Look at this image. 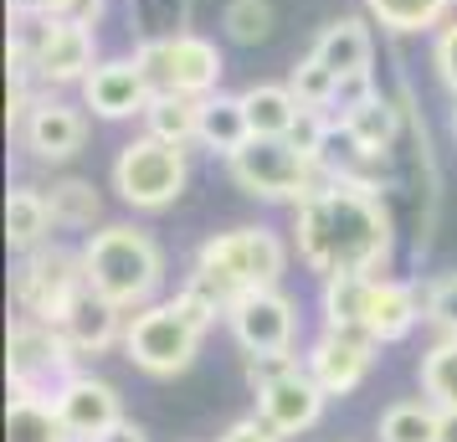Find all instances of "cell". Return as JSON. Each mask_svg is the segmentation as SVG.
I'll return each instance as SVG.
<instances>
[{
    "label": "cell",
    "instance_id": "e0dca14e",
    "mask_svg": "<svg viewBox=\"0 0 457 442\" xmlns=\"http://www.w3.org/2000/svg\"><path fill=\"white\" fill-rule=\"evenodd\" d=\"M427 319L421 309V288L406 278H370V298H365V335L375 345H401L416 324Z\"/></svg>",
    "mask_w": 457,
    "mask_h": 442
},
{
    "label": "cell",
    "instance_id": "5b68a950",
    "mask_svg": "<svg viewBox=\"0 0 457 442\" xmlns=\"http://www.w3.org/2000/svg\"><path fill=\"white\" fill-rule=\"evenodd\" d=\"M201 339H206V329H201L175 298L145 304V309H134L129 324H124V360L139 365V371L154 376V380H170V376H186L190 365H195Z\"/></svg>",
    "mask_w": 457,
    "mask_h": 442
},
{
    "label": "cell",
    "instance_id": "4fadbf2b",
    "mask_svg": "<svg viewBox=\"0 0 457 442\" xmlns=\"http://www.w3.org/2000/svg\"><path fill=\"white\" fill-rule=\"evenodd\" d=\"M252 396H257V417L268 421L278 438H303V432H313L319 417H324V401H329L324 386L309 376L303 360L293 371H283V376H272L268 386H257Z\"/></svg>",
    "mask_w": 457,
    "mask_h": 442
},
{
    "label": "cell",
    "instance_id": "4dcf8cb0",
    "mask_svg": "<svg viewBox=\"0 0 457 442\" xmlns=\"http://www.w3.org/2000/svg\"><path fill=\"white\" fill-rule=\"evenodd\" d=\"M272 26H278V16L268 0H227V11H221V37L231 46H262Z\"/></svg>",
    "mask_w": 457,
    "mask_h": 442
},
{
    "label": "cell",
    "instance_id": "ac0fdd59",
    "mask_svg": "<svg viewBox=\"0 0 457 442\" xmlns=\"http://www.w3.org/2000/svg\"><path fill=\"white\" fill-rule=\"evenodd\" d=\"M124 324H129V314L119 304H108L104 294L83 288V294L72 298V309L62 314V335L72 339L78 355H104L113 345H124Z\"/></svg>",
    "mask_w": 457,
    "mask_h": 442
},
{
    "label": "cell",
    "instance_id": "e575fe53",
    "mask_svg": "<svg viewBox=\"0 0 457 442\" xmlns=\"http://www.w3.org/2000/svg\"><path fill=\"white\" fill-rule=\"evenodd\" d=\"M37 16L46 21H78V26H98L104 21V5L108 0H26Z\"/></svg>",
    "mask_w": 457,
    "mask_h": 442
},
{
    "label": "cell",
    "instance_id": "d6986e66",
    "mask_svg": "<svg viewBox=\"0 0 457 442\" xmlns=\"http://www.w3.org/2000/svg\"><path fill=\"white\" fill-rule=\"evenodd\" d=\"M52 227H57V216H52V201H46V190L37 186H11L5 196V242H11V253H37L52 242Z\"/></svg>",
    "mask_w": 457,
    "mask_h": 442
},
{
    "label": "cell",
    "instance_id": "8d00e7d4",
    "mask_svg": "<svg viewBox=\"0 0 457 442\" xmlns=\"http://www.w3.org/2000/svg\"><path fill=\"white\" fill-rule=\"evenodd\" d=\"M216 442H283V438H278V432H272V427L257 417V412H252V417L231 421V427H227V432H221Z\"/></svg>",
    "mask_w": 457,
    "mask_h": 442
},
{
    "label": "cell",
    "instance_id": "9c48e42d",
    "mask_svg": "<svg viewBox=\"0 0 457 442\" xmlns=\"http://www.w3.org/2000/svg\"><path fill=\"white\" fill-rule=\"evenodd\" d=\"M195 263H211L216 273H227L242 294L252 288H278L288 273V242L272 227H231L201 242Z\"/></svg>",
    "mask_w": 457,
    "mask_h": 442
},
{
    "label": "cell",
    "instance_id": "cb8c5ba5",
    "mask_svg": "<svg viewBox=\"0 0 457 442\" xmlns=\"http://www.w3.org/2000/svg\"><path fill=\"white\" fill-rule=\"evenodd\" d=\"M5 442H72V432L62 427L52 396L11 391V406H5Z\"/></svg>",
    "mask_w": 457,
    "mask_h": 442
},
{
    "label": "cell",
    "instance_id": "6da1fadb",
    "mask_svg": "<svg viewBox=\"0 0 457 442\" xmlns=\"http://www.w3.org/2000/svg\"><path fill=\"white\" fill-rule=\"evenodd\" d=\"M293 253L319 278L334 273H386L395 253V221L380 190L324 180L309 201L293 206Z\"/></svg>",
    "mask_w": 457,
    "mask_h": 442
},
{
    "label": "cell",
    "instance_id": "d590c367",
    "mask_svg": "<svg viewBox=\"0 0 457 442\" xmlns=\"http://www.w3.org/2000/svg\"><path fill=\"white\" fill-rule=\"evenodd\" d=\"M375 93H380V88H375V72H370V67L345 72V78H339V93H334V108H339V113H350V108L370 104ZM334 108H329V113H334Z\"/></svg>",
    "mask_w": 457,
    "mask_h": 442
},
{
    "label": "cell",
    "instance_id": "74e56055",
    "mask_svg": "<svg viewBox=\"0 0 457 442\" xmlns=\"http://www.w3.org/2000/svg\"><path fill=\"white\" fill-rule=\"evenodd\" d=\"M93 442H149V432H145V427H139L134 417H119L113 427H104V432H98Z\"/></svg>",
    "mask_w": 457,
    "mask_h": 442
},
{
    "label": "cell",
    "instance_id": "277c9868",
    "mask_svg": "<svg viewBox=\"0 0 457 442\" xmlns=\"http://www.w3.org/2000/svg\"><path fill=\"white\" fill-rule=\"evenodd\" d=\"M113 190L129 211H145V216H160L170 211L190 186V160L180 145H165L154 134H134L119 154H113Z\"/></svg>",
    "mask_w": 457,
    "mask_h": 442
},
{
    "label": "cell",
    "instance_id": "484cf974",
    "mask_svg": "<svg viewBox=\"0 0 457 442\" xmlns=\"http://www.w3.org/2000/svg\"><path fill=\"white\" fill-rule=\"evenodd\" d=\"M145 134L165 139V145L190 149L195 134H201V98H186V93H154L145 108Z\"/></svg>",
    "mask_w": 457,
    "mask_h": 442
},
{
    "label": "cell",
    "instance_id": "ba28073f",
    "mask_svg": "<svg viewBox=\"0 0 457 442\" xmlns=\"http://www.w3.org/2000/svg\"><path fill=\"white\" fill-rule=\"evenodd\" d=\"M78 350L72 339L62 335V324H46V319L21 314L11 324V339H5V376H11V391H31V396H52L72 371H78Z\"/></svg>",
    "mask_w": 457,
    "mask_h": 442
},
{
    "label": "cell",
    "instance_id": "8fae6325",
    "mask_svg": "<svg viewBox=\"0 0 457 442\" xmlns=\"http://www.w3.org/2000/svg\"><path fill=\"white\" fill-rule=\"evenodd\" d=\"M104 63L98 57V26H78V21H46L37 31V46H31V78L42 93H57V88H83V78Z\"/></svg>",
    "mask_w": 457,
    "mask_h": 442
},
{
    "label": "cell",
    "instance_id": "836d02e7",
    "mask_svg": "<svg viewBox=\"0 0 457 442\" xmlns=\"http://www.w3.org/2000/svg\"><path fill=\"white\" fill-rule=\"evenodd\" d=\"M432 67H436V83L457 98V11L436 26V37H432Z\"/></svg>",
    "mask_w": 457,
    "mask_h": 442
},
{
    "label": "cell",
    "instance_id": "83f0119b",
    "mask_svg": "<svg viewBox=\"0 0 457 442\" xmlns=\"http://www.w3.org/2000/svg\"><path fill=\"white\" fill-rule=\"evenodd\" d=\"M416 380H421V396L432 401V406L457 412V335H436L432 345L421 350Z\"/></svg>",
    "mask_w": 457,
    "mask_h": 442
},
{
    "label": "cell",
    "instance_id": "60d3db41",
    "mask_svg": "<svg viewBox=\"0 0 457 442\" xmlns=\"http://www.w3.org/2000/svg\"><path fill=\"white\" fill-rule=\"evenodd\" d=\"M453 5H457V0H453Z\"/></svg>",
    "mask_w": 457,
    "mask_h": 442
},
{
    "label": "cell",
    "instance_id": "d6a6232c",
    "mask_svg": "<svg viewBox=\"0 0 457 442\" xmlns=\"http://www.w3.org/2000/svg\"><path fill=\"white\" fill-rule=\"evenodd\" d=\"M421 309H427V324H432L436 335H457V268L436 273L421 288Z\"/></svg>",
    "mask_w": 457,
    "mask_h": 442
},
{
    "label": "cell",
    "instance_id": "3957f363",
    "mask_svg": "<svg viewBox=\"0 0 457 442\" xmlns=\"http://www.w3.org/2000/svg\"><path fill=\"white\" fill-rule=\"evenodd\" d=\"M227 175L242 196L268 201V206H298V201H309L313 190L329 180L324 165L313 160L309 149H298L293 139H247L227 160Z\"/></svg>",
    "mask_w": 457,
    "mask_h": 442
},
{
    "label": "cell",
    "instance_id": "f35d334b",
    "mask_svg": "<svg viewBox=\"0 0 457 442\" xmlns=\"http://www.w3.org/2000/svg\"><path fill=\"white\" fill-rule=\"evenodd\" d=\"M436 442H457V412H442V432H436Z\"/></svg>",
    "mask_w": 457,
    "mask_h": 442
},
{
    "label": "cell",
    "instance_id": "d4e9b609",
    "mask_svg": "<svg viewBox=\"0 0 457 442\" xmlns=\"http://www.w3.org/2000/svg\"><path fill=\"white\" fill-rule=\"evenodd\" d=\"M453 0H365V16L391 37H421L453 16Z\"/></svg>",
    "mask_w": 457,
    "mask_h": 442
},
{
    "label": "cell",
    "instance_id": "30bf717a",
    "mask_svg": "<svg viewBox=\"0 0 457 442\" xmlns=\"http://www.w3.org/2000/svg\"><path fill=\"white\" fill-rule=\"evenodd\" d=\"M227 329L242 355H293L298 345V304L283 288H252L231 304Z\"/></svg>",
    "mask_w": 457,
    "mask_h": 442
},
{
    "label": "cell",
    "instance_id": "7a4b0ae2",
    "mask_svg": "<svg viewBox=\"0 0 457 442\" xmlns=\"http://www.w3.org/2000/svg\"><path fill=\"white\" fill-rule=\"evenodd\" d=\"M83 273L93 294H104L108 304L134 314V309L154 304L160 283H165V247L145 227L108 221L83 242Z\"/></svg>",
    "mask_w": 457,
    "mask_h": 442
},
{
    "label": "cell",
    "instance_id": "f1b7e54d",
    "mask_svg": "<svg viewBox=\"0 0 457 442\" xmlns=\"http://www.w3.org/2000/svg\"><path fill=\"white\" fill-rule=\"evenodd\" d=\"M46 201H52L57 227H67V232H83V227H93V221L104 216V196H98V186H93V180H78V175L52 180Z\"/></svg>",
    "mask_w": 457,
    "mask_h": 442
},
{
    "label": "cell",
    "instance_id": "1f68e13d",
    "mask_svg": "<svg viewBox=\"0 0 457 442\" xmlns=\"http://www.w3.org/2000/svg\"><path fill=\"white\" fill-rule=\"evenodd\" d=\"M288 88L298 93V104L303 108H334V93H339V72L324 67L319 57H298V67L288 72Z\"/></svg>",
    "mask_w": 457,
    "mask_h": 442
},
{
    "label": "cell",
    "instance_id": "ffe728a7",
    "mask_svg": "<svg viewBox=\"0 0 457 442\" xmlns=\"http://www.w3.org/2000/svg\"><path fill=\"white\" fill-rule=\"evenodd\" d=\"M247 139H252V124H247V108H242V93H221L216 88L211 98H201V134H195V145L206 154L231 160Z\"/></svg>",
    "mask_w": 457,
    "mask_h": 442
},
{
    "label": "cell",
    "instance_id": "ab89813d",
    "mask_svg": "<svg viewBox=\"0 0 457 442\" xmlns=\"http://www.w3.org/2000/svg\"><path fill=\"white\" fill-rule=\"evenodd\" d=\"M453 139H457V98H453Z\"/></svg>",
    "mask_w": 457,
    "mask_h": 442
},
{
    "label": "cell",
    "instance_id": "4316f807",
    "mask_svg": "<svg viewBox=\"0 0 457 442\" xmlns=\"http://www.w3.org/2000/svg\"><path fill=\"white\" fill-rule=\"evenodd\" d=\"M436 432H442V406H432L427 396L391 401L380 412V427H375L380 442H436Z\"/></svg>",
    "mask_w": 457,
    "mask_h": 442
},
{
    "label": "cell",
    "instance_id": "603a6c76",
    "mask_svg": "<svg viewBox=\"0 0 457 442\" xmlns=\"http://www.w3.org/2000/svg\"><path fill=\"white\" fill-rule=\"evenodd\" d=\"M339 124H345V134H350L365 154H375V160H391L395 139H401V108H395L386 93H375L370 104L339 113Z\"/></svg>",
    "mask_w": 457,
    "mask_h": 442
},
{
    "label": "cell",
    "instance_id": "7c38bea8",
    "mask_svg": "<svg viewBox=\"0 0 457 442\" xmlns=\"http://www.w3.org/2000/svg\"><path fill=\"white\" fill-rule=\"evenodd\" d=\"M16 139L37 165H67L87 145V113L78 104L57 98V93H37V104H31Z\"/></svg>",
    "mask_w": 457,
    "mask_h": 442
},
{
    "label": "cell",
    "instance_id": "44dd1931",
    "mask_svg": "<svg viewBox=\"0 0 457 442\" xmlns=\"http://www.w3.org/2000/svg\"><path fill=\"white\" fill-rule=\"evenodd\" d=\"M242 108H247V124H252V139H288L293 124H298V93L288 83H252L242 88Z\"/></svg>",
    "mask_w": 457,
    "mask_h": 442
},
{
    "label": "cell",
    "instance_id": "52a82bcc",
    "mask_svg": "<svg viewBox=\"0 0 457 442\" xmlns=\"http://www.w3.org/2000/svg\"><path fill=\"white\" fill-rule=\"evenodd\" d=\"M87 288L83 273V247H57L46 242L37 253H21L16 273H11V294L21 304V314L62 324V314L72 309V298Z\"/></svg>",
    "mask_w": 457,
    "mask_h": 442
},
{
    "label": "cell",
    "instance_id": "8992f818",
    "mask_svg": "<svg viewBox=\"0 0 457 442\" xmlns=\"http://www.w3.org/2000/svg\"><path fill=\"white\" fill-rule=\"evenodd\" d=\"M134 63L145 67L154 93H186V98H211L221 88L227 57L221 46L201 31H165L134 46Z\"/></svg>",
    "mask_w": 457,
    "mask_h": 442
},
{
    "label": "cell",
    "instance_id": "5bb4252c",
    "mask_svg": "<svg viewBox=\"0 0 457 442\" xmlns=\"http://www.w3.org/2000/svg\"><path fill=\"white\" fill-rule=\"evenodd\" d=\"M375 345L365 329H334V324H324V335L309 345V355H303V365H309V376L324 386V396H350V391H360V380L370 376L375 365Z\"/></svg>",
    "mask_w": 457,
    "mask_h": 442
},
{
    "label": "cell",
    "instance_id": "2e32d148",
    "mask_svg": "<svg viewBox=\"0 0 457 442\" xmlns=\"http://www.w3.org/2000/svg\"><path fill=\"white\" fill-rule=\"evenodd\" d=\"M52 406L62 427L72 432V442H93L104 427L124 417V401H119V386H108L104 376H87V371H72V376L52 391Z\"/></svg>",
    "mask_w": 457,
    "mask_h": 442
},
{
    "label": "cell",
    "instance_id": "f546056e",
    "mask_svg": "<svg viewBox=\"0 0 457 442\" xmlns=\"http://www.w3.org/2000/svg\"><path fill=\"white\" fill-rule=\"evenodd\" d=\"M365 298H370V273L324 278V324H334V329H365Z\"/></svg>",
    "mask_w": 457,
    "mask_h": 442
},
{
    "label": "cell",
    "instance_id": "7402d4cb",
    "mask_svg": "<svg viewBox=\"0 0 457 442\" xmlns=\"http://www.w3.org/2000/svg\"><path fill=\"white\" fill-rule=\"evenodd\" d=\"M313 57H319L324 67H334L339 78H345V72H360V67H370V57H375L370 26L360 21V16H334V21L313 37Z\"/></svg>",
    "mask_w": 457,
    "mask_h": 442
},
{
    "label": "cell",
    "instance_id": "9a60e30c",
    "mask_svg": "<svg viewBox=\"0 0 457 442\" xmlns=\"http://www.w3.org/2000/svg\"><path fill=\"white\" fill-rule=\"evenodd\" d=\"M78 93H83V108L93 113V119H104V124L145 119L149 98H154L145 67L134 63V57H104V63L83 78V88H78Z\"/></svg>",
    "mask_w": 457,
    "mask_h": 442
}]
</instances>
